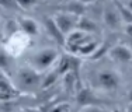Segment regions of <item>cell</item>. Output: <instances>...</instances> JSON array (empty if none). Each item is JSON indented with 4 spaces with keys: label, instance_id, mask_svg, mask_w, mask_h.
I'll return each instance as SVG.
<instances>
[{
    "label": "cell",
    "instance_id": "obj_16",
    "mask_svg": "<svg viewBox=\"0 0 132 112\" xmlns=\"http://www.w3.org/2000/svg\"><path fill=\"white\" fill-rule=\"evenodd\" d=\"M125 34H127L128 39H132V23L125 25Z\"/></svg>",
    "mask_w": 132,
    "mask_h": 112
},
{
    "label": "cell",
    "instance_id": "obj_12",
    "mask_svg": "<svg viewBox=\"0 0 132 112\" xmlns=\"http://www.w3.org/2000/svg\"><path fill=\"white\" fill-rule=\"evenodd\" d=\"M114 6L117 7L118 13H119V15H121L122 23L131 24V23H132V11L129 10V8H128L122 2H114Z\"/></svg>",
    "mask_w": 132,
    "mask_h": 112
},
{
    "label": "cell",
    "instance_id": "obj_10",
    "mask_svg": "<svg viewBox=\"0 0 132 112\" xmlns=\"http://www.w3.org/2000/svg\"><path fill=\"white\" fill-rule=\"evenodd\" d=\"M44 25H45L46 31H48V35L51 36L55 42H58L59 45H63L65 42V35L62 34V31L58 28L56 23L53 21L52 17H46L44 18Z\"/></svg>",
    "mask_w": 132,
    "mask_h": 112
},
{
    "label": "cell",
    "instance_id": "obj_5",
    "mask_svg": "<svg viewBox=\"0 0 132 112\" xmlns=\"http://www.w3.org/2000/svg\"><path fill=\"white\" fill-rule=\"evenodd\" d=\"M79 17L80 15L65 10V11H59V13H56L52 18H53V21L56 23L58 28L62 31V34L66 35V34H69L72 30H75V28L77 27Z\"/></svg>",
    "mask_w": 132,
    "mask_h": 112
},
{
    "label": "cell",
    "instance_id": "obj_19",
    "mask_svg": "<svg viewBox=\"0 0 132 112\" xmlns=\"http://www.w3.org/2000/svg\"><path fill=\"white\" fill-rule=\"evenodd\" d=\"M128 99H129V102H132V88L128 91Z\"/></svg>",
    "mask_w": 132,
    "mask_h": 112
},
{
    "label": "cell",
    "instance_id": "obj_11",
    "mask_svg": "<svg viewBox=\"0 0 132 112\" xmlns=\"http://www.w3.org/2000/svg\"><path fill=\"white\" fill-rule=\"evenodd\" d=\"M76 28H80V30L86 31V32L89 34H100L101 32V30H100V27L97 25V23H94L92 18H87V17H79V21H77V27Z\"/></svg>",
    "mask_w": 132,
    "mask_h": 112
},
{
    "label": "cell",
    "instance_id": "obj_20",
    "mask_svg": "<svg viewBox=\"0 0 132 112\" xmlns=\"http://www.w3.org/2000/svg\"><path fill=\"white\" fill-rule=\"evenodd\" d=\"M131 62H132V60H131Z\"/></svg>",
    "mask_w": 132,
    "mask_h": 112
},
{
    "label": "cell",
    "instance_id": "obj_2",
    "mask_svg": "<svg viewBox=\"0 0 132 112\" xmlns=\"http://www.w3.org/2000/svg\"><path fill=\"white\" fill-rule=\"evenodd\" d=\"M42 79H41L39 71L32 69L31 66L28 67H20L15 74V84L20 91H30L37 87H41Z\"/></svg>",
    "mask_w": 132,
    "mask_h": 112
},
{
    "label": "cell",
    "instance_id": "obj_13",
    "mask_svg": "<svg viewBox=\"0 0 132 112\" xmlns=\"http://www.w3.org/2000/svg\"><path fill=\"white\" fill-rule=\"evenodd\" d=\"M0 8H4V10H9V11L20 10L15 0H0Z\"/></svg>",
    "mask_w": 132,
    "mask_h": 112
},
{
    "label": "cell",
    "instance_id": "obj_18",
    "mask_svg": "<svg viewBox=\"0 0 132 112\" xmlns=\"http://www.w3.org/2000/svg\"><path fill=\"white\" fill-rule=\"evenodd\" d=\"M77 2H80L81 4H89V3H94V2H97V0H77Z\"/></svg>",
    "mask_w": 132,
    "mask_h": 112
},
{
    "label": "cell",
    "instance_id": "obj_9",
    "mask_svg": "<svg viewBox=\"0 0 132 112\" xmlns=\"http://www.w3.org/2000/svg\"><path fill=\"white\" fill-rule=\"evenodd\" d=\"M18 30L24 32L27 36H37L38 35V24L35 20L30 17H20L18 18Z\"/></svg>",
    "mask_w": 132,
    "mask_h": 112
},
{
    "label": "cell",
    "instance_id": "obj_7",
    "mask_svg": "<svg viewBox=\"0 0 132 112\" xmlns=\"http://www.w3.org/2000/svg\"><path fill=\"white\" fill-rule=\"evenodd\" d=\"M108 56L118 63H128L132 60V49L125 43H118L108 49Z\"/></svg>",
    "mask_w": 132,
    "mask_h": 112
},
{
    "label": "cell",
    "instance_id": "obj_3",
    "mask_svg": "<svg viewBox=\"0 0 132 112\" xmlns=\"http://www.w3.org/2000/svg\"><path fill=\"white\" fill-rule=\"evenodd\" d=\"M96 83L101 90L105 91H115L121 87V76L118 71L112 69H103L96 73Z\"/></svg>",
    "mask_w": 132,
    "mask_h": 112
},
{
    "label": "cell",
    "instance_id": "obj_8",
    "mask_svg": "<svg viewBox=\"0 0 132 112\" xmlns=\"http://www.w3.org/2000/svg\"><path fill=\"white\" fill-rule=\"evenodd\" d=\"M18 95V88L9 80L4 73H0V101H10Z\"/></svg>",
    "mask_w": 132,
    "mask_h": 112
},
{
    "label": "cell",
    "instance_id": "obj_15",
    "mask_svg": "<svg viewBox=\"0 0 132 112\" xmlns=\"http://www.w3.org/2000/svg\"><path fill=\"white\" fill-rule=\"evenodd\" d=\"M49 109H66V111H69V109H72V105L69 104V102H61V104H58V105H52V107H49Z\"/></svg>",
    "mask_w": 132,
    "mask_h": 112
},
{
    "label": "cell",
    "instance_id": "obj_4",
    "mask_svg": "<svg viewBox=\"0 0 132 112\" xmlns=\"http://www.w3.org/2000/svg\"><path fill=\"white\" fill-rule=\"evenodd\" d=\"M30 36H27L24 32H21L20 30L14 31L10 34L7 42H6V52L11 56H20L26 51Z\"/></svg>",
    "mask_w": 132,
    "mask_h": 112
},
{
    "label": "cell",
    "instance_id": "obj_1",
    "mask_svg": "<svg viewBox=\"0 0 132 112\" xmlns=\"http://www.w3.org/2000/svg\"><path fill=\"white\" fill-rule=\"evenodd\" d=\"M59 53L55 48H44L41 51L35 52L30 58V66L37 71L42 73V71L49 70L53 64L58 62Z\"/></svg>",
    "mask_w": 132,
    "mask_h": 112
},
{
    "label": "cell",
    "instance_id": "obj_17",
    "mask_svg": "<svg viewBox=\"0 0 132 112\" xmlns=\"http://www.w3.org/2000/svg\"><path fill=\"white\" fill-rule=\"evenodd\" d=\"M122 3H124V4L127 6V7H128V8H129V10L132 11V0H124Z\"/></svg>",
    "mask_w": 132,
    "mask_h": 112
},
{
    "label": "cell",
    "instance_id": "obj_14",
    "mask_svg": "<svg viewBox=\"0 0 132 112\" xmlns=\"http://www.w3.org/2000/svg\"><path fill=\"white\" fill-rule=\"evenodd\" d=\"M15 3L18 4L20 10H28L37 4V0H15Z\"/></svg>",
    "mask_w": 132,
    "mask_h": 112
},
{
    "label": "cell",
    "instance_id": "obj_6",
    "mask_svg": "<svg viewBox=\"0 0 132 112\" xmlns=\"http://www.w3.org/2000/svg\"><path fill=\"white\" fill-rule=\"evenodd\" d=\"M103 20H104V24L108 30L111 31H117L121 28L122 25V20L121 15H119L117 7L114 6V3L110 6L104 7V11H103Z\"/></svg>",
    "mask_w": 132,
    "mask_h": 112
}]
</instances>
